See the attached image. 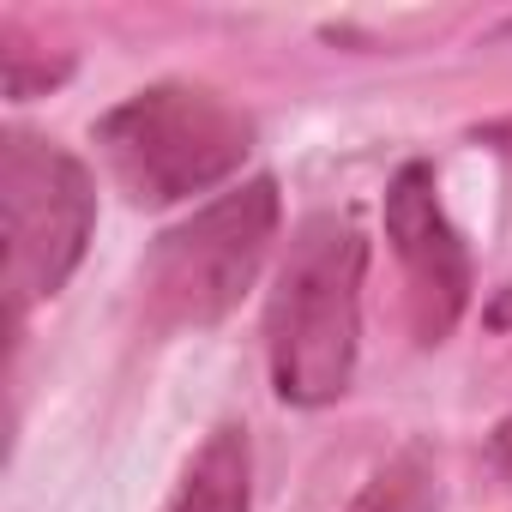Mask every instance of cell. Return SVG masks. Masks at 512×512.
<instances>
[{"label":"cell","instance_id":"ba28073f","mask_svg":"<svg viewBox=\"0 0 512 512\" xmlns=\"http://www.w3.org/2000/svg\"><path fill=\"white\" fill-rule=\"evenodd\" d=\"M0 61H7V97H13V103L43 97V91H55V85L73 73V55H67V49H43V43H31L13 19L0 25Z\"/></svg>","mask_w":512,"mask_h":512},{"label":"cell","instance_id":"8992f818","mask_svg":"<svg viewBox=\"0 0 512 512\" xmlns=\"http://www.w3.org/2000/svg\"><path fill=\"white\" fill-rule=\"evenodd\" d=\"M169 512H253V452H247V428L223 422L205 434V446L193 452L181 494Z\"/></svg>","mask_w":512,"mask_h":512},{"label":"cell","instance_id":"7a4b0ae2","mask_svg":"<svg viewBox=\"0 0 512 512\" xmlns=\"http://www.w3.org/2000/svg\"><path fill=\"white\" fill-rule=\"evenodd\" d=\"M97 151L133 205L163 211L241 175L253 157V115L211 85L163 79L97 121Z\"/></svg>","mask_w":512,"mask_h":512},{"label":"cell","instance_id":"5b68a950","mask_svg":"<svg viewBox=\"0 0 512 512\" xmlns=\"http://www.w3.org/2000/svg\"><path fill=\"white\" fill-rule=\"evenodd\" d=\"M386 241L404 272V314L416 344H446L470 308V253L440 205L434 163H404L386 187Z\"/></svg>","mask_w":512,"mask_h":512},{"label":"cell","instance_id":"6da1fadb","mask_svg":"<svg viewBox=\"0 0 512 512\" xmlns=\"http://www.w3.org/2000/svg\"><path fill=\"white\" fill-rule=\"evenodd\" d=\"M362 278H368L362 223L350 211L302 217L266 302V362L284 404L320 410L350 392L362 356Z\"/></svg>","mask_w":512,"mask_h":512},{"label":"cell","instance_id":"52a82bcc","mask_svg":"<svg viewBox=\"0 0 512 512\" xmlns=\"http://www.w3.org/2000/svg\"><path fill=\"white\" fill-rule=\"evenodd\" d=\"M350 512H440V458H434V446L428 440L398 446L368 476V488L356 494Z\"/></svg>","mask_w":512,"mask_h":512},{"label":"cell","instance_id":"3957f363","mask_svg":"<svg viewBox=\"0 0 512 512\" xmlns=\"http://www.w3.org/2000/svg\"><path fill=\"white\" fill-rule=\"evenodd\" d=\"M284 199L272 175H247L241 187L217 193L175 229H163L145 253L139 296L151 332H205L235 314V302L253 290L266 253L278 241Z\"/></svg>","mask_w":512,"mask_h":512},{"label":"cell","instance_id":"9c48e42d","mask_svg":"<svg viewBox=\"0 0 512 512\" xmlns=\"http://www.w3.org/2000/svg\"><path fill=\"white\" fill-rule=\"evenodd\" d=\"M488 464L512 482V416H500V422H494V434H488Z\"/></svg>","mask_w":512,"mask_h":512},{"label":"cell","instance_id":"277c9868","mask_svg":"<svg viewBox=\"0 0 512 512\" xmlns=\"http://www.w3.org/2000/svg\"><path fill=\"white\" fill-rule=\"evenodd\" d=\"M0 217H7V308L19 326L37 302L67 290L91 247L97 229L91 169L67 145L13 127L0 139Z\"/></svg>","mask_w":512,"mask_h":512}]
</instances>
